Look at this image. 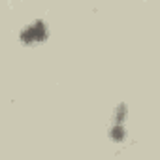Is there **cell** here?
I'll return each mask as SVG.
<instances>
[{"label":"cell","instance_id":"obj_1","mask_svg":"<svg viewBox=\"0 0 160 160\" xmlns=\"http://www.w3.org/2000/svg\"><path fill=\"white\" fill-rule=\"evenodd\" d=\"M43 36H45V27H43L42 23H34V25L28 27L27 32L23 34V38H25L27 42H30V40H42Z\"/></svg>","mask_w":160,"mask_h":160},{"label":"cell","instance_id":"obj_2","mask_svg":"<svg viewBox=\"0 0 160 160\" xmlns=\"http://www.w3.org/2000/svg\"><path fill=\"white\" fill-rule=\"evenodd\" d=\"M124 136H126V130H124L121 124H115V128L111 130V138H113L115 141H121V139H124Z\"/></svg>","mask_w":160,"mask_h":160}]
</instances>
